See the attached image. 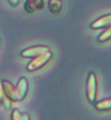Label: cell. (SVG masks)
<instances>
[{
  "instance_id": "6da1fadb",
  "label": "cell",
  "mask_w": 111,
  "mask_h": 120,
  "mask_svg": "<svg viewBox=\"0 0 111 120\" xmlns=\"http://www.w3.org/2000/svg\"><path fill=\"white\" fill-rule=\"evenodd\" d=\"M85 94L89 103L94 104L97 101L98 94V80L97 75L93 71H90L87 77V86H85Z\"/></svg>"
},
{
  "instance_id": "7a4b0ae2",
  "label": "cell",
  "mask_w": 111,
  "mask_h": 120,
  "mask_svg": "<svg viewBox=\"0 0 111 120\" xmlns=\"http://www.w3.org/2000/svg\"><path fill=\"white\" fill-rule=\"evenodd\" d=\"M51 59H52V52L51 51L46 52L44 54H41V55H39L37 57H34L28 63L27 67H26L27 71L28 72L37 71V70L44 67Z\"/></svg>"
},
{
  "instance_id": "3957f363",
  "label": "cell",
  "mask_w": 111,
  "mask_h": 120,
  "mask_svg": "<svg viewBox=\"0 0 111 120\" xmlns=\"http://www.w3.org/2000/svg\"><path fill=\"white\" fill-rule=\"evenodd\" d=\"M49 51H51V50H50V47L47 45H34V46H31V47L22 50L21 56L23 58L33 59L34 57H37L39 55H41V54H44Z\"/></svg>"
},
{
  "instance_id": "277c9868",
  "label": "cell",
  "mask_w": 111,
  "mask_h": 120,
  "mask_svg": "<svg viewBox=\"0 0 111 120\" xmlns=\"http://www.w3.org/2000/svg\"><path fill=\"white\" fill-rule=\"evenodd\" d=\"M16 94L18 101H23L26 98L29 92V82L26 77H21L17 82L16 86Z\"/></svg>"
},
{
  "instance_id": "5b68a950",
  "label": "cell",
  "mask_w": 111,
  "mask_h": 120,
  "mask_svg": "<svg viewBox=\"0 0 111 120\" xmlns=\"http://www.w3.org/2000/svg\"><path fill=\"white\" fill-rule=\"evenodd\" d=\"M1 84H2V88H3L5 96L12 102H18L17 94H16V87L11 82H9L8 80H2Z\"/></svg>"
},
{
  "instance_id": "8992f818",
  "label": "cell",
  "mask_w": 111,
  "mask_h": 120,
  "mask_svg": "<svg viewBox=\"0 0 111 120\" xmlns=\"http://www.w3.org/2000/svg\"><path fill=\"white\" fill-rule=\"evenodd\" d=\"M111 26V13L105 14L103 16H100L96 20L90 24V29L92 30H100V29H105Z\"/></svg>"
},
{
  "instance_id": "52a82bcc",
  "label": "cell",
  "mask_w": 111,
  "mask_h": 120,
  "mask_svg": "<svg viewBox=\"0 0 111 120\" xmlns=\"http://www.w3.org/2000/svg\"><path fill=\"white\" fill-rule=\"evenodd\" d=\"M44 7V0H31L26 1L24 5L25 11L27 13H33L36 11L42 10Z\"/></svg>"
},
{
  "instance_id": "ba28073f",
  "label": "cell",
  "mask_w": 111,
  "mask_h": 120,
  "mask_svg": "<svg viewBox=\"0 0 111 120\" xmlns=\"http://www.w3.org/2000/svg\"><path fill=\"white\" fill-rule=\"evenodd\" d=\"M63 8L62 0H48V9L51 14L58 15L61 13Z\"/></svg>"
},
{
  "instance_id": "9c48e42d",
  "label": "cell",
  "mask_w": 111,
  "mask_h": 120,
  "mask_svg": "<svg viewBox=\"0 0 111 120\" xmlns=\"http://www.w3.org/2000/svg\"><path fill=\"white\" fill-rule=\"evenodd\" d=\"M93 105L97 111H109L111 110V98L100 99V101L95 102Z\"/></svg>"
},
{
  "instance_id": "30bf717a",
  "label": "cell",
  "mask_w": 111,
  "mask_h": 120,
  "mask_svg": "<svg viewBox=\"0 0 111 120\" xmlns=\"http://www.w3.org/2000/svg\"><path fill=\"white\" fill-rule=\"evenodd\" d=\"M111 39V26L105 28L104 31L97 37V41L98 42H106Z\"/></svg>"
},
{
  "instance_id": "8fae6325",
  "label": "cell",
  "mask_w": 111,
  "mask_h": 120,
  "mask_svg": "<svg viewBox=\"0 0 111 120\" xmlns=\"http://www.w3.org/2000/svg\"><path fill=\"white\" fill-rule=\"evenodd\" d=\"M21 115H22V112L19 110L18 108H13L11 110V120H21Z\"/></svg>"
},
{
  "instance_id": "7c38bea8",
  "label": "cell",
  "mask_w": 111,
  "mask_h": 120,
  "mask_svg": "<svg viewBox=\"0 0 111 120\" xmlns=\"http://www.w3.org/2000/svg\"><path fill=\"white\" fill-rule=\"evenodd\" d=\"M12 101H10V99L5 96L4 97V98H3V101H2V105L4 106V108L6 109L7 111H9V110H12Z\"/></svg>"
},
{
  "instance_id": "4fadbf2b",
  "label": "cell",
  "mask_w": 111,
  "mask_h": 120,
  "mask_svg": "<svg viewBox=\"0 0 111 120\" xmlns=\"http://www.w3.org/2000/svg\"><path fill=\"white\" fill-rule=\"evenodd\" d=\"M5 97V94H4V91H3V88H2V84H1V81H0V105L2 104V101Z\"/></svg>"
},
{
  "instance_id": "5bb4252c",
  "label": "cell",
  "mask_w": 111,
  "mask_h": 120,
  "mask_svg": "<svg viewBox=\"0 0 111 120\" xmlns=\"http://www.w3.org/2000/svg\"><path fill=\"white\" fill-rule=\"evenodd\" d=\"M21 120H32V118L28 112H23L21 115Z\"/></svg>"
},
{
  "instance_id": "9a60e30c",
  "label": "cell",
  "mask_w": 111,
  "mask_h": 120,
  "mask_svg": "<svg viewBox=\"0 0 111 120\" xmlns=\"http://www.w3.org/2000/svg\"><path fill=\"white\" fill-rule=\"evenodd\" d=\"M7 1L12 7H17L20 4V0H7Z\"/></svg>"
},
{
  "instance_id": "2e32d148",
  "label": "cell",
  "mask_w": 111,
  "mask_h": 120,
  "mask_svg": "<svg viewBox=\"0 0 111 120\" xmlns=\"http://www.w3.org/2000/svg\"><path fill=\"white\" fill-rule=\"evenodd\" d=\"M26 1H31V0H26Z\"/></svg>"
},
{
  "instance_id": "e0dca14e",
  "label": "cell",
  "mask_w": 111,
  "mask_h": 120,
  "mask_svg": "<svg viewBox=\"0 0 111 120\" xmlns=\"http://www.w3.org/2000/svg\"><path fill=\"white\" fill-rule=\"evenodd\" d=\"M0 41H1V38H0Z\"/></svg>"
}]
</instances>
